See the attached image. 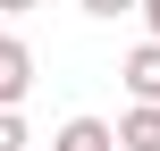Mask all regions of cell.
Listing matches in <instances>:
<instances>
[{
  "instance_id": "cell-5",
  "label": "cell",
  "mask_w": 160,
  "mask_h": 151,
  "mask_svg": "<svg viewBox=\"0 0 160 151\" xmlns=\"http://www.w3.org/2000/svg\"><path fill=\"white\" fill-rule=\"evenodd\" d=\"M0 151H25V118L17 109H0Z\"/></svg>"
},
{
  "instance_id": "cell-8",
  "label": "cell",
  "mask_w": 160,
  "mask_h": 151,
  "mask_svg": "<svg viewBox=\"0 0 160 151\" xmlns=\"http://www.w3.org/2000/svg\"><path fill=\"white\" fill-rule=\"evenodd\" d=\"M143 25H152V34H160V0H143Z\"/></svg>"
},
{
  "instance_id": "cell-2",
  "label": "cell",
  "mask_w": 160,
  "mask_h": 151,
  "mask_svg": "<svg viewBox=\"0 0 160 151\" xmlns=\"http://www.w3.org/2000/svg\"><path fill=\"white\" fill-rule=\"evenodd\" d=\"M118 76H127V92H135V101H160V34L127 50V67H118Z\"/></svg>"
},
{
  "instance_id": "cell-6",
  "label": "cell",
  "mask_w": 160,
  "mask_h": 151,
  "mask_svg": "<svg viewBox=\"0 0 160 151\" xmlns=\"http://www.w3.org/2000/svg\"><path fill=\"white\" fill-rule=\"evenodd\" d=\"M84 17H127V8H143V0H76Z\"/></svg>"
},
{
  "instance_id": "cell-7",
  "label": "cell",
  "mask_w": 160,
  "mask_h": 151,
  "mask_svg": "<svg viewBox=\"0 0 160 151\" xmlns=\"http://www.w3.org/2000/svg\"><path fill=\"white\" fill-rule=\"evenodd\" d=\"M25 8H34V0H0V17H25Z\"/></svg>"
},
{
  "instance_id": "cell-3",
  "label": "cell",
  "mask_w": 160,
  "mask_h": 151,
  "mask_svg": "<svg viewBox=\"0 0 160 151\" xmlns=\"http://www.w3.org/2000/svg\"><path fill=\"white\" fill-rule=\"evenodd\" d=\"M51 151H118V126H101V118H68V126L51 134Z\"/></svg>"
},
{
  "instance_id": "cell-1",
  "label": "cell",
  "mask_w": 160,
  "mask_h": 151,
  "mask_svg": "<svg viewBox=\"0 0 160 151\" xmlns=\"http://www.w3.org/2000/svg\"><path fill=\"white\" fill-rule=\"evenodd\" d=\"M25 92H34V50L17 34H0V109H17Z\"/></svg>"
},
{
  "instance_id": "cell-4",
  "label": "cell",
  "mask_w": 160,
  "mask_h": 151,
  "mask_svg": "<svg viewBox=\"0 0 160 151\" xmlns=\"http://www.w3.org/2000/svg\"><path fill=\"white\" fill-rule=\"evenodd\" d=\"M118 151H160V101H135L118 118Z\"/></svg>"
}]
</instances>
